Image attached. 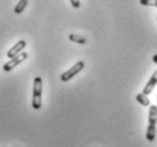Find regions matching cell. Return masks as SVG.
Masks as SVG:
<instances>
[{
    "label": "cell",
    "mask_w": 157,
    "mask_h": 147,
    "mask_svg": "<svg viewBox=\"0 0 157 147\" xmlns=\"http://www.w3.org/2000/svg\"><path fill=\"white\" fill-rule=\"evenodd\" d=\"M156 128H157V106L150 105L149 113H148V127L146 132V138L149 142H153L156 137Z\"/></svg>",
    "instance_id": "cell-1"
},
{
    "label": "cell",
    "mask_w": 157,
    "mask_h": 147,
    "mask_svg": "<svg viewBox=\"0 0 157 147\" xmlns=\"http://www.w3.org/2000/svg\"><path fill=\"white\" fill-rule=\"evenodd\" d=\"M42 79L36 77L33 81V95H32V108L39 110L42 104Z\"/></svg>",
    "instance_id": "cell-2"
},
{
    "label": "cell",
    "mask_w": 157,
    "mask_h": 147,
    "mask_svg": "<svg viewBox=\"0 0 157 147\" xmlns=\"http://www.w3.org/2000/svg\"><path fill=\"white\" fill-rule=\"evenodd\" d=\"M83 68H84V62H83V61H78L74 65V66L72 67L71 69H68L67 71H65V73L62 74V76H60V79H62V81H71L72 78L74 77L76 74L80 73V71H81Z\"/></svg>",
    "instance_id": "cell-3"
},
{
    "label": "cell",
    "mask_w": 157,
    "mask_h": 147,
    "mask_svg": "<svg viewBox=\"0 0 157 147\" xmlns=\"http://www.w3.org/2000/svg\"><path fill=\"white\" fill-rule=\"evenodd\" d=\"M28 57H29V54L26 53V52H21L20 54H17L16 57L10 59L7 63H5L4 67H2V69H4L5 71H10V70L14 69L17 65H20V63H22L24 60H26Z\"/></svg>",
    "instance_id": "cell-4"
},
{
    "label": "cell",
    "mask_w": 157,
    "mask_h": 147,
    "mask_svg": "<svg viewBox=\"0 0 157 147\" xmlns=\"http://www.w3.org/2000/svg\"><path fill=\"white\" fill-rule=\"evenodd\" d=\"M25 48H26V42H25L24 40H21V41H18V42L16 43L10 50H8L6 56H7L9 59H12V58H14V57H16L17 54H20Z\"/></svg>",
    "instance_id": "cell-5"
},
{
    "label": "cell",
    "mask_w": 157,
    "mask_h": 147,
    "mask_svg": "<svg viewBox=\"0 0 157 147\" xmlns=\"http://www.w3.org/2000/svg\"><path fill=\"white\" fill-rule=\"evenodd\" d=\"M156 84H157V70H155L153 74V76L150 77V79L148 81V83H147V85L145 86L142 93L146 94V95H149V94L153 92V89H154V87L156 86Z\"/></svg>",
    "instance_id": "cell-6"
},
{
    "label": "cell",
    "mask_w": 157,
    "mask_h": 147,
    "mask_svg": "<svg viewBox=\"0 0 157 147\" xmlns=\"http://www.w3.org/2000/svg\"><path fill=\"white\" fill-rule=\"evenodd\" d=\"M136 100H137L138 103H140V104L142 105V106H149L150 105V101L148 100V97H147V95L144 93H139L136 96Z\"/></svg>",
    "instance_id": "cell-7"
},
{
    "label": "cell",
    "mask_w": 157,
    "mask_h": 147,
    "mask_svg": "<svg viewBox=\"0 0 157 147\" xmlns=\"http://www.w3.org/2000/svg\"><path fill=\"white\" fill-rule=\"evenodd\" d=\"M68 39L71 40L72 42L78 43V44H84L86 42V39L84 36H81V35H76V34H70L68 35Z\"/></svg>",
    "instance_id": "cell-8"
},
{
    "label": "cell",
    "mask_w": 157,
    "mask_h": 147,
    "mask_svg": "<svg viewBox=\"0 0 157 147\" xmlns=\"http://www.w3.org/2000/svg\"><path fill=\"white\" fill-rule=\"evenodd\" d=\"M26 6H28V0H20V1L17 2V5L15 6V8H14V12H15L16 14H21V13L25 9Z\"/></svg>",
    "instance_id": "cell-9"
},
{
    "label": "cell",
    "mask_w": 157,
    "mask_h": 147,
    "mask_svg": "<svg viewBox=\"0 0 157 147\" xmlns=\"http://www.w3.org/2000/svg\"><path fill=\"white\" fill-rule=\"evenodd\" d=\"M140 4L148 7H157V0H139Z\"/></svg>",
    "instance_id": "cell-10"
},
{
    "label": "cell",
    "mask_w": 157,
    "mask_h": 147,
    "mask_svg": "<svg viewBox=\"0 0 157 147\" xmlns=\"http://www.w3.org/2000/svg\"><path fill=\"white\" fill-rule=\"evenodd\" d=\"M70 1H71V4H72V6H73V7L74 8H78L80 7V0H70Z\"/></svg>",
    "instance_id": "cell-11"
},
{
    "label": "cell",
    "mask_w": 157,
    "mask_h": 147,
    "mask_svg": "<svg viewBox=\"0 0 157 147\" xmlns=\"http://www.w3.org/2000/svg\"><path fill=\"white\" fill-rule=\"evenodd\" d=\"M153 61L155 62V63H157V54H155L153 57Z\"/></svg>",
    "instance_id": "cell-12"
}]
</instances>
